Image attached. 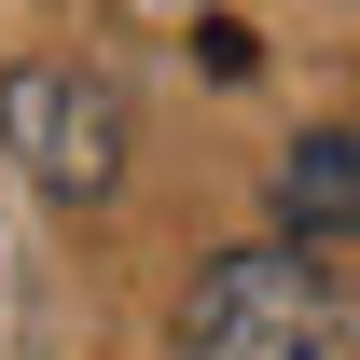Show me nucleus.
I'll use <instances>...</instances> for the list:
<instances>
[{"label": "nucleus", "mask_w": 360, "mask_h": 360, "mask_svg": "<svg viewBox=\"0 0 360 360\" xmlns=\"http://www.w3.org/2000/svg\"><path fill=\"white\" fill-rule=\"evenodd\" d=\"M333 347H347V291L291 236H250L180 291V360H333Z\"/></svg>", "instance_id": "1"}, {"label": "nucleus", "mask_w": 360, "mask_h": 360, "mask_svg": "<svg viewBox=\"0 0 360 360\" xmlns=\"http://www.w3.org/2000/svg\"><path fill=\"white\" fill-rule=\"evenodd\" d=\"M0 153L42 180L56 208H97V194L125 180V84L84 70V56H28V70H0Z\"/></svg>", "instance_id": "2"}, {"label": "nucleus", "mask_w": 360, "mask_h": 360, "mask_svg": "<svg viewBox=\"0 0 360 360\" xmlns=\"http://www.w3.org/2000/svg\"><path fill=\"white\" fill-rule=\"evenodd\" d=\"M277 236L291 250H347L360 236V125H319L277 153Z\"/></svg>", "instance_id": "3"}, {"label": "nucleus", "mask_w": 360, "mask_h": 360, "mask_svg": "<svg viewBox=\"0 0 360 360\" xmlns=\"http://www.w3.org/2000/svg\"><path fill=\"white\" fill-rule=\"evenodd\" d=\"M167 14H194V0H167Z\"/></svg>", "instance_id": "4"}]
</instances>
